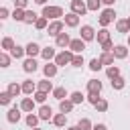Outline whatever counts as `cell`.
<instances>
[{"label":"cell","instance_id":"cell-1","mask_svg":"<svg viewBox=\"0 0 130 130\" xmlns=\"http://www.w3.org/2000/svg\"><path fill=\"white\" fill-rule=\"evenodd\" d=\"M41 16H45V18H49V20H61L65 14H63V8H61V6H51V4H47V6H43Z\"/></svg>","mask_w":130,"mask_h":130},{"label":"cell","instance_id":"cell-2","mask_svg":"<svg viewBox=\"0 0 130 130\" xmlns=\"http://www.w3.org/2000/svg\"><path fill=\"white\" fill-rule=\"evenodd\" d=\"M73 57H75V53H73L71 49H63L61 53H57V57H55V65H57V67H65V65H71Z\"/></svg>","mask_w":130,"mask_h":130},{"label":"cell","instance_id":"cell-3","mask_svg":"<svg viewBox=\"0 0 130 130\" xmlns=\"http://www.w3.org/2000/svg\"><path fill=\"white\" fill-rule=\"evenodd\" d=\"M116 20V10L114 8H106V10H102L100 12V18H98V22H100V26L102 28H106L108 24H112Z\"/></svg>","mask_w":130,"mask_h":130},{"label":"cell","instance_id":"cell-4","mask_svg":"<svg viewBox=\"0 0 130 130\" xmlns=\"http://www.w3.org/2000/svg\"><path fill=\"white\" fill-rule=\"evenodd\" d=\"M63 28H65V22H63V18L61 20H51V24H49V28H47V32H49V37H59L61 32H63Z\"/></svg>","mask_w":130,"mask_h":130},{"label":"cell","instance_id":"cell-5","mask_svg":"<svg viewBox=\"0 0 130 130\" xmlns=\"http://www.w3.org/2000/svg\"><path fill=\"white\" fill-rule=\"evenodd\" d=\"M79 39H83L85 43L95 41V30H93V26H91V24H83V26L79 28Z\"/></svg>","mask_w":130,"mask_h":130},{"label":"cell","instance_id":"cell-6","mask_svg":"<svg viewBox=\"0 0 130 130\" xmlns=\"http://www.w3.org/2000/svg\"><path fill=\"white\" fill-rule=\"evenodd\" d=\"M69 6H71V12H75L77 16H83L85 12H89V10H87V4H85L83 0H71Z\"/></svg>","mask_w":130,"mask_h":130},{"label":"cell","instance_id":"cell-7","mask_svg":"<svg viewBox=\"0 0 130 130\" xmlns=\"http://www.w3.org/2000/svg\"><path fill=\"white\" fill-rule=\"evenodd\" d=\"M63 22H65V26L75 28V26H79V16H77L75 12H67V14L63 16Z\"/></svg>","mask_w":130,"mask_h":130},{"label":"cell","instance_id":"cell-8","mask_svg":"<svg viewBox=\"0 0 130 130\" xmlns=\"http://www.w3.org/2000/svg\"><path fill=\"white\" fill-rule=\"evenodd\" d=\"M69 45H71V37L67 32H61L55 39V47H59V49H69Z\"/></svg>","mask_w":130,"mask_h":130},{"label":"cell","instance_id":"cell-9","mask_svg":"<svg viewBox=\"0 0 130 130\" xmlns=\"http://www.w3.org/2000/svg\"><path fill=\"white\" fill-rule=\"evenodd\" d=\"M69 49H71L75 55H81V53L85 51V41H83V39H71Z\"/></svg>","mask_w":130,"mask_h":130},{"label":"cell","instance_id":"cell-10","mask_svg":"<svg viewBox=\"0 0 130 130\" xmlns=\"http://www.w3.org/2000/svg\"><path fill=\"white\" fill-rule=\"evenodd\" d=\"M22 69H24V73H35V71L39 69V63H37V59H32V57H26V59L22 61Z\"/></svg>","mask_w":130,"mask_h":130},{"label":"cell","instance_id":"cell-11","mask_svg":"<svg viewBox=\"0 0 130 130\" xmlns=\"http://www.w3.org/2000/svg\"><path fill=\"white\" fill-rule=\"evenodd\" d=\"M57 71H59V67H57L55 63H51V61L43 65V73H45V77H47V79H53V77L57 75Z\"/></svg>","mask_w":130,"mask_h":130},{"label":"cell","instance_id":"cell-12","mask_svg":"<svg viewBox=\"0 0 130 130\" xmlns=\"http://www.w3.org/2000/svg\"><path fill=\"white\" fill-rule=\"evenodd\" d=\"M37 89H39V87H37V83H35L32 79H24V81H22V93H24V95H35Z\"/></svg>","mask_w":130,"mask_h":130},{"label":"cell","instance_id":"cell-13","mask_svg":"<svg viewBox=\"0 0 130 130\" xmlns=\"http://www.w3.org/2000/svg\"><path fill=\"white\" fill-rule=\"evenodd\" d=\"M20 108H10L8 112H6V120L10 122V124H18L20 122Z\"/></svg>","mask_w":130,"mask_h":130},{"label":"cell","instance_id":"cell-14","mask_svg":"<svg viewBox=\"0 0 130 130\" xmlns=\"http://www.w3.org/2000/svg\"><path fill=\"white\" fill-rule=\"evenodd\" d=\"M35 104H37V102H35L32 95H30V98H22V102H20V110L26 112V114H30V112L35 110Z\"/></svg>","mask_w":130,"mask_h":130},{"label":"cell","instance_id":"cell-15","mask_svg":"<svg viewBox=\"0 0 130 130\" xmlns=\"http://www.w3.org/2000/svg\"><path fill=\"white\" fill-rule=\"evenodd\" d=\"M37 114H39L41 120H53V116H55V114H53V108H51V106H45V104L39 108Z\"/></svg>","mask_w":130,"mask_h":130},{"label":"cell","instance_id":"cell-16","mask_svg":"<svg viewBox=\"0 0 130 130\" xmlns=\"http://www.w3.org/2000/svg\"><path fill=\"white\" fill-rule=\"evenodd\" d=\"M41 51H43V49H41L39 43H35V41H30V43L26 45V57H32V59H35L37 55H41Z\"/></svg>","mask_w":130,"mask_h":130},{"label":"cell","instance_id":"cell-17","mask_svg":"<svg viewBox=\"0 0 130 130\" xmlns=\"http://www.w3.org/2000/svg\"><path fill=\"white\" fill-rule=\"evenodd\" d=\"M102 81H98V79H89L87 81V93H95V95H100V91H102Z\"/></svg>","mask_w":130,"mask_h":130},{"label":"cell","instance_id":"cell-18","mask_svg":"<svg viewBox=\"0 0 130 130\" xmlns=\"http://www.w3.org/2000/svg\"><path fill=\"white\" fill-rule=\"evenodd\" d=\"M53 126H57V128H65L67 126V114H63V112H59V114H55L53 116Z\"/></svg>","mask_w":130,"mask_h":130},{"label":"cell","instance_id":"cell-19","mask_svg":"<svg viewBox=\"0 0 130 130\" xmlns=\"http://www.w3.org/2000/svg\"><path fill=\"white\" fill-rule=\"evenodd\" d=\"M6 91H8L12 98H16V95H20V93H22V83L10 81V83H8V87H6Z\"/></svg>","mask_w":130,"mask_h":130},{"label":"cell","instance_id":"cell-20","mask_svg":"<svg viewBox=\"0 0 130 130\" xmlns=\"http://www.w3.org/2000/svg\"><path fill=\"white\" fill-rule=\"evenodd\" d=\"M41 57L49 63L51 59L55 61V57H57V53H55V47H43V51H41Z\"/></svg>","mask_w":130,"mask_h":130},{"label":"cell","instance_id":"cell-21","mask_svg":"<svg viewBox=\"0 0 130 130\" xmlns=\"http://www.w3.org/2000/svg\"><path fill=\"white\" fill-rule=\"evenodd\" d=\"M112 53H114L116 59H126V57H128V47H126V45H116Z\"/></svg>","mask_w":130,"mask_h":130},{"label":"cell","instance_id":"cell-22","mask_svg":"<svg viewBox=\"0 0 130 130\" xmlns=\"http://www.w3.org/2000/svg\"><path fill=\"white\" fill-rule=\"evenodd\" d=\"M37 87H39V91H45V93H53V89H55V87H53V83H51L47 77H45V79H41V81L37 83Z\"/></svg>","mask_w":130,"mask_h":130},{"label":"cell","instance_id":"cell-23","mask_svg":"<svg viewBox=\"0 0 130 130\" xmlns=\"http://www.w3.org/2000/svg\"><path fill=\"white\" fill-rule=\"evenodd\" d=\"M75 108V104L67 98V100H61L59 102V112H63V114H71V110Z\"/></svg>","mask_w":130,"mask_h":130},{"label":"cell","instance_id":"cell-24","mask_svg":"<svg viewBox=\"0 0 130 130\" xmlns=\"http://www.w3.org/2000/svg\"><path fill=\"white\" fill-rule=\"evenodd\" d=\"M95 41H98L100 45H104V43L112 41V39H110V30H108V28H100V30H98V35H95Z\"/></svg>","mask_w":130,"mask_h":130},{"label":"cell","instance_id":"cell-25","mask_svg":"<svg viewBox=\"0 0 130 130\" xmlns=\"http://www.w3.org/2000/svg\"><path fill=\"white\" fill-rule=\"evenodd\" d=\"M39 120H41V118H39V114H32V112H30V114H26V118H24V122H26V126H28V128H37V126H39Z\"/></svg>","mask_w":130,"mask_h":130},{"label":"cell","instance_id":"cell-26","mask_svg":"<svg viewBox=\"0 0 130 130\" xmlns=\"http://www.w3.org/2000/svg\"><path fill=\"white\" fill-rule=\"evenodd\" d=\"M14 47H16V43H14V39H12V37H4V39H2V51L10 53Z\"/></svg>","mask_w":130,"mask_h":130},{"label":"cell","instance_id":"cell-27","mask_svg":"<svg viewBox=\"0 0 130 130\" xmlns=\"http://www.w3.org/2000/svg\"><path fill=\"white\" fill-rule=\"evenodd\" d=\"M24 55H26V47H20V45H16V47L10 51V57H12V59H22Z\"/></svg>","mask_w":130,"mask_h":130},{"label":"cell","instance_id":"cell-28","mask_svg":"<svg viewBox=\"0 0 130 130\" xmlns=\"http://www.w3.org/2000/svg\"><path fill=\"white\" fill-rule=\"evenodd\" d=\"M106 75H108L110 81L116 79V77H120V67H118V65H110V67H106Z\"/></svg>","mask_w":130,"mask_h":130},{"label":"cell","instance_id":"cell-29","mask_svg":"<svg viewBox=\"0 0 130 130\" xmlns=\"http://www.w3.org/2000/svg\"><path fill=\"white\" fill-rule=\"evenodd\" d=\"M53 98L61 102V100H67V98H69V93H67V89H65V87H55V89H53Z\"/></svg>","mask_w":130,"mask_h":130},{"label":"cell","instance_id":"cell-30","mask_svg":"<svg viewBox=\"0 0 130 130\" xmlns=\"http://www.w3.org/2000/svg\"><path fill=\"white\" fill-rule=\"evenodd\" d=\"M116 30H118V32H122V35H128V32H130L126 18H122V20H116Z\"/></svg>","mask_w":130,"mask_h":130},{"label":"cell","instance_id":"cell-31","mask_svg":"<svg viewBox=\"0 0 130 130\" xmlns=\"http://www.w3.org/2000/svg\"><path fill=\"white\" fill-rule=\"evenodd\" d=\"M39 20V14L35 12V10H26V14H24V22L26 24H35Z\"/></svg>","mask_w":130,"mask_h":130},{"label":"cell","instance_id":"cell-32","mask_svg":"<svg viewBox=\"0 0 130 130\" xmlns=\"http://www.w3.org/2000/svg\"><path fill=\"white\" fill-rule=\"evenodd\" d=\"M49 24H51V22H49V18L39 16V20L35 22V28H37V30H45V28H49Z\"/></svg>","mask_w":130,"mask_h":130},{"label":"cell","instance_id":"cell-33","mask_svg":"<svg viewBox=\"0 0 130 130\" xmlns=\"http://www.w3.org/2000/svg\"><path fill=\"white\" fill-rule=\"evenodd\" d=\"M114 59H116V57H114V53H102V55H100V61H102L104 65H108V67H110V65H114Z\"/></svg>","mask_w":130,"mask_h":130},{"label":"cell","instance_id":"cell-34","mask_svg":"<svg viewBox=\"0 0 130 130\" xmlns=\"http://www.w3.org/2000/svg\"><path fill=\"white\" fill-rule=\"evenodd\" d=\"M124 85H126V79L120 75V77H116V79H112V89H116V91H120V89H124Z\"/></svg>","mask_w":130,"mask_h":130},{"label":"cell","instance_id":"cell-35","mask_svg":"<svg viewBox=\"0 0 130 130\" xmlns=\"http://www.w3.org/2000/svg\"><path fill=\"white\" fill-rule=\"evenodd\" d=\"M85 4H87V10L89 12H98L102 8V0H85Z\"/></svg>","mask_w":130,"mask_h":130},{"label":"cell","instance_id":"cell-36","mask_svg":"<svg viewBox=\"0 0 130 130\" xmlns=\"http://www.w3.org/2000/svg\"><path fill=\"white\" fill-rule=\"evenodd\" d=\"M24 14H26V10H22V8H14L12 10V18L16 22H24Z\"/></svg>","mask_w":130,"mask_h":130},{"label":"cell","instance_id":"cell-37","mask_svg":"<svg viewBox=\"0 0 130 130\" xmlns=\"http://www.w3.org/2000/svg\"><path fill=\"white\" fill-rule=\"evenodd\" d=\"M69 100L77 106V104H83V100H85V95L81 93V91H73V93H69Z\"/></svg>","mask_w":130,"mask_h":130},{"label":"cell","instance_id":"cell-38","mask_svg":"<svg viewBox=\"0 0 130 130\" xmlns=\"http://www.w3.org/2000/svg\"><path fill=\"white\" fill-rule=\"evenodd\" d=\"M10 102H12V95H10L6 89H4V91H0V106H4V108H6V106H10Z\"/></svg>","mask_w":130,"mask_h":130},{"label":"cell","instance_id":"cell-39","mask_svg":"<svg viewBox=\"0 0 130 130\" xmlns=\"http://www.w3.org/2000/svg\"><path fill=\"white\" fill-rule=\"evenodd\" d=\"M10 53H6V51H2L0 53V67H10Z\"/></svg>","mask_w":130,"mask_h":130},{"label":"cell","instance_id":"cell-40","mask_svg":"<svg viewBox=\"0 0 130 130\" xmlns=\"http://www.w3.org/2000/svg\"><path fill=\"white\" fill-rule=\"evenodd\" d=\"M32 98H35V102H37V104H41V106H43V104L47 102V98H49V93H45V91H39V89H37Z\"/></svg>","mask_w":130,"mask_h":130},{"label":"cell","instance_id":"cell-41","mask_svg":"<svg viewBox=\"0 0 130 130\" xmlns=\"http://www.w3.org/2000/svg\"><path fill=\"white\" fill-rule=\"evenodd\" d=\"M77 126H79V130H91V128H93V124H91L89 118H81V120L77 122Z\"/></svg>","mask_w":130,"mask_h":130},{"label":"cell","instance_id":"cell-42","mask_svg":"<svg viewBox=\"0 0 130 130\" xmlns=\"http://www.w3.org/2000/svg\"><path fill=\"white\" fill-rule=\"evenodd\" d=\"M102 67H104V63L100 61V57H93V59L89 61V69H91V71H100Z\"/></svg>","mask_w":130,"mask_h":130},{"label":"cell","instance_id":"cell-43","mask_svg":"<svg viewBox=\"0 0 130 130\" xmlns=\"http://www.w3.org/2000/svg\"><path fill=\"white\" fill-rule=\"evenodd\" d=\"M93 108H95L98 112H108V108H110V104H108V100H104V98H102V100H100V102H98V104H95Z\"/></svg>","mask_w":130,"mask_h":130},{"label":"cell","instance_id":"cell-44","mask_svg":"<svg viewBox=\"0 0 130 130\" xmlns=\"http://www.w3.org/2000/svg\"><path fill=\"white\" fill-rule=\"evenodd\" d=\"M85 61H83V55H75L73 61H71V67H83Z\"/></svg>","mask_w":130,"mask_h":130},{"label":"cell","instance_id":"cell-45","mask_svg":"<svg viewBox=\"0 0 130 130\" xmlns=\"http://www.w3.org/2000/svg\"><path fill=\"white\" fill-rule=\"evenodd\" d=\"M14 2V8H22V10H26V6H28V0H12Z\"/></svg>","mask_w":130,"mask_h":130},{"label":"cell","instance_id":"cell-46","mask_svg":"<svg viewBox=\"0 0 130 130\" xmlns=\"http://www.w3.org/2000/svg\"><path fill=\"white\" fill-rule=\"evenodd\" d=\"M100 100H102V98H100V95H95V93H87V102H89V104H91V106H95V104H98V102H100Z\"/></svg>","mask_w":130,"mask_h":130},{"label":"cell","instance_id":"cell-47","mask_svg":"<svg viewBox=\"0 0 130 130\" xmlns=\"http://www.w3.org/2000/svg\"><path fill=\"white\" fill-rule=\"evenodd\" d=\"M8 14H10V12H8V8H6V6H2V8H0V18H2V20H6V18H8Z\"/></svg>","mask_w":130,"mask_h":130},{"label":"cell","instance_id":"cell-48","mask_svg":"<svg viewBox=\"0 0 130 130\" xmlns=\"http://www.w3.org/2000/svg\"><path fill=\"white\" fill-rule=\"evenodd\" d=\"M91 130H108V126H106V124H93Z\"/></svg>","mask_w":130,"mask_h":130},{"label":"cell","instance_id":"cell-49","mask_svg":"<svg viewBox=\"0 0 130 130\" xmlns=\"http://www.w3.org/2000/svg\"><path fill=\"white\" fill-rule=\"evenodd\" d=\"M114 2H116V0H102V4H106L108 8H112V4H114Z\"/></svg>","mask_w":130,"mask_h":130},{"label":"cell","instance_id":"cell-50","mask_svg":"<svg viewBox=\"0 0 130 130\" xmlns=\"http://www.w3.org/2000/svg\"><path fill=\"white\" fill-rule=\"evenodd\" d=\"M35 2H37L39 6H47V0H35Z\"/></svg>","mask_w":130,"mask_h":130},{"label":"cell","instance_id":"cell-51","mask_svg":"<svg viewBox=\"0 0 130 130\" xmlns=\"http://www.w3.org/2000/svg\"><path fill=\"white\" fill-rule=\"evenodd\" d=\"M67 130H79V126L75 124V126H67Z\"/></svg>","mask_w":130,"mask_h":130},{"label":"cell","instance_id":"cell-52","mask_svg":"<svg viewBox=\"0 0 130 130\" xmlns=\"http://www.w3.org/2000/svg\"><path fill=\"white\" fill-rule=\"evenodd\" d=\"M126 22H128V28H130V18H126Z\"/></svg>","mask_w":130,"mask_h":130},{"label":"cell","instance_id":"cell-53","mask_svg":"<svg viewBox=\"0 0 130 130\" xmlns=\"http://www.w3.org/2000/svg\"><path fill=\"white\" fill-rule=\"evenodd\" d=\"M30 130H43V128H39V126H37V128H30Z\"/></svg>","mask_w":130,"mask_h":130},{"label":"cell","instance_id":"cell-54","mask_svg":"<svg viewBox=\"0 0 130 130\" xmlns=\"http://www.w3.org/2000/svg\"><path fill=\"white\" fill-rule=\"evenodd\" d=\"M128 47H130V35H128Z\"/></svg>","mask_w":130,"mask_h":130}]
</instances>
